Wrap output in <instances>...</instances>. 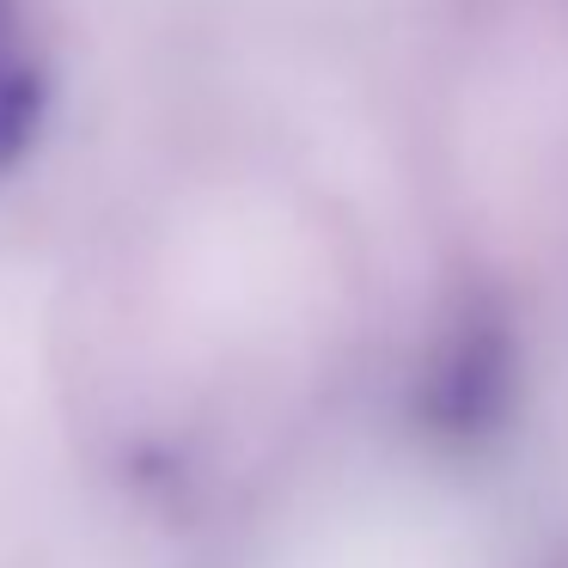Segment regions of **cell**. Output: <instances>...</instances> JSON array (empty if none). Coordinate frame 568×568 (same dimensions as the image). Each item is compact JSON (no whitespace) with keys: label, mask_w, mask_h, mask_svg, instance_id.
I'll return each instance as SVG.
<instances>
[{"label":"cell","mask_w":568,"mask_h":568,"mask_svg":"<svg viewBox=\"0 0 568 568\" xmlns=\"http://www.w3.org/2000/svg\"><path fill=\"white\" fill-rule=\"evenodd\" d=\"M507 409V331L495 318L446 343L434 373V422L453 434H483Z\"/></svg>","instance_id":"1"},{"label":"cell","mask_w":568,"mask_h":568,"mask_svg":"<svg viewBox=\"0 0 568 568\" xmlns=\"http://www.w3.org/2000/svg\"><path fill=\"white\" fill-rule=\"evenodd\" d=\"M43 111H50V92H43V74L19 55H0V172H13L31 153L43 129Z\"/></svg>","instance_id":"2"}]
</instances>
